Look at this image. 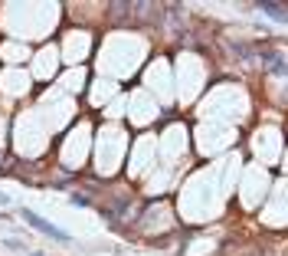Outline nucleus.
Masks as SVG:
<instances>
[{
  "mask_svg": "<svg viewBox=\"0 0 288 256\" xmlns=\"http://www.w3.org/2000/svg\"><path fill=\"white\" fill-rule=\"evenodd\" d=\"M20 217H23L26 224L33 227V230H39L43 237H53V240H59V243H72V237H69V233H66V230H59V227H56V224H50V220H43L39 213H33L30 207H23V210H20Z\"/></svg>",
  "mask_w": 288,
  "mask_h": 256,
  "instance_id": "f257e3e1",
  "label": "nucleus"
},
{
  "mask_svg": "<svg viewBox=\"0 0 288 256\" xmlns=\"http://www.w3.org/2000/svg\"><path fill=\"white\" fill-rule=\"evenodd\" d=\"M259 10H265L272 20H278V23H285V7L282 4H259Z\"/></svg>",
  "mask_w": 288,
  "mask_h": 256,
  "instance_id": "f03ea898",
  "label": "nucleus"
},
{
  "mask_svg": "<svg viewBox=\"0 0 288 256\" xmlns=\"http://www.w3.org/2000/svg\"><path fill=\"white\" fill-rule=\"evenodd\" d=\"M72 204H75V207H88L92 200H88V197H82V194H72Z\"/></svg>",
  "mask_w": 288,
  "mask_h": 256,
  "instance_id": "7ed1b4c3",
  "label": "nucleus"
},
{
  "mask_svg": "<svg viewBox=\"0 0 288 256\" xmlns=\"http://www.w3.org/2000/svg\"><path fill=\"white\" fill-rule=\"evenodd\" d=\"M0 204H4V207H7V194H0Z\"/></svg>",
  "mask_w": 288,
  "mask_h": 256,
  "instance_id": "20e7f679",
  "label": "nucleus"
},
{
  "mask_svg": "<svg viewBox=\"0 0 288 256\" xmlns=\"http://www.w3.org/2000/svg\"><path fill=\"white\" fill-rule=\"evenodd\" d=\"M30 256H43V253H30Z\"/></svg>",
  "mask_w": 288,
  "mask_h": 256,
  "instance_id": "39448f33",
  "label": "nucleus"
}]
</instances>
